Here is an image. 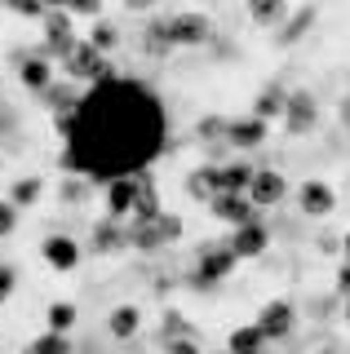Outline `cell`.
Returning a JSON list of instances; mask_svg holds the SVG:
<instances>
[{
    "instance_id": "obj_1",
    "label": "cell",
    "mask_w": 350,
    "mask_h": 354,
    "mask_svg": "<svg viewBox=\"0 0 350 354\" xmlns=\"http://www.w3.org/2000/svg\"><path fill=\"white\" fill-rule=\"evenodd\" d=\"M160 106L142 84L111 80L93 84V93L80 102L67 133V151L62 164L93 182H116V177H133L160 155Z\"/></svg>"
},
{
    "instance_id": "obj_2",
    "label": "cell",
    "mask_w": 350,
    "mask_h": 354,
    "mask_svg": "<svg viewBox=\"0 0 350 354\" xmlns=\"http://www.w3.org/2000/svg\"><path fill=\"white\" fill-rule=\"evenodd\" d=\"M62 75H67V80H84V84H111L116 66H111L107 53H98L89 40H80L67 58H62Z\"/></svg>"
},
{
    "instance_id": "obj_3",
    "label": "cell",
    "mask_w": 350,
    "mask_h": 354,
    "mask_svg": "<svg viewBox=\"0 0 350 354\" xmlns=\"http://www.w3.org/2000/svg\"><path fill=\"white\" fill-rule=\"evenodd\" d=\"M169 36L178 49H195V44H209L213 40V18L200 14V9H182V14L169 18Z\"/></svg>"
},
{
    "instance_id": "obj_4",
    "label": "cell",
    "mask_w": 350,
    "mask_h": 354,
    "mask_svg": "<svg viewBox=\"0 0 350 354\" xmlns=\"http://www.w3.org/2000/svg\"><path fill=\"white\" fill-rule=\"evenodd\" d=\"M178 235H182V221L169 217V213H160V217H151V221H133L129 243H138L142 252H156L160 243H169V239H178Z\"/></svg>"
},
{
    "instance_id": "obj_5",
    "label": "cell",
    "mask_w": 350,
    "mask_h": 354,
    "mask_svg": "<svg viewBox=\"0 0 350 354\" xmlns=\"http://www.w3.org/2000/svg\"><path fill=\"white\" fill-rule=\"evenodd\" d=\"M75 44H80V40H75V31H71V14H67V9H53V14H45V44H40V53L62 62Z\"/></svg>"
},
{
    "instance_id": "obj_6",
    "label": "cell",
    "mask_w": 350,
    "mask_h": 354,
    "mask_svg": "<svg viewBox=\"0 0 350 354\" xmlns=\"http://www.w3.org/2000/svg\"><path fill=\"white\" fill-rule=\"evenodd\" d=\"M320 124V102H315V93H306V88H293L288 93V106H284V129L288 133H315Z\"/></svg>"
},
{
    "instance_id": "obj_7",
    "label": "cell",
    "mask_w": 350,
    "mask_h": 354,
    "mask_svg": "<svg viewBox=\"0 0 350 354\" xmlns=\"http://www.w3.org/2000/svg\"><path fill=\"white\" fill-rule=\"evenodd\" d=\"M231 266H235L231 243H213V248H204L200 266H195V283H217V279H226V274H231Z\"/></svg>"
},
{
    "instance_id": "obj_8",
    "label": "cell",
    "mask_w": 350,
    "mask_h": 354,
    "mask_svg": "<svg viewBox=\"0 0 350 354\" xmlns=\"http://www.w3.org/2000/svg\"><path fill=\"white\" fill-rule=\"evenodd\" d=\"M284 195H288V182H284L275 169H257V173H253V186H248L253 208H270V204H279Z\"/></svg>"
},
{
    "instance_id": "obj_9",
    "label": "cell",
    "mask_w": 350,
    "mask_h": 354,
    "mask_svg": "<svg viewBox=\"0 0 350 354\" xmlns=\"http://www.w3.org/2000/svg\"><path fill=\"white\" fill-rule=\"evenodd\" d=\"M297 204H302L306 217H328V213H333V204H337V195H333V186H328V182L311 177V182H302Z\"/></svg>"
},
{
    "instance_id": "obj_10",
    "label": "cell",
    "mask_w": 350,
    "mask_h": 354,
    "mask_svg": "<svg viewBox=\"0 0 350 354\" xmlns=\"http://www.w3.org/2000/svg\"><path fill=\"white\" fill-rule=\"evenodd\" d=\"M266 138H270V124H266V120H257L253 111H248V115H239V120H231V133H226V142H231V147H239V151L261 147Z\"/></svg>"
},
{
    "instance_id": "obj_11",
    "label": "cell",
    "mask_w": 350,
    "mask_h": 354,
    "mask_svg": "<svg viewBox=\"0 0 350 354\" xmlns=\"http://www.w3.org/2000/svg\"><path fill=\"white\" fill-rule=\"evenodd\" d=\"M209 204H213V213L222 217V221H231L235 230L248 226V221H257L253 217V199H248V195H213Z\"/></svg>"
},
{
    "instance_id": "obj_12",
    "label": "cell",
    "mask_w": 350,
    "mask_h": 354,
    "mask_svg": "<svg viewBox=\"0 0 350 354\" xmlns=\"http://www.w3.org/2000/svg\"><path fill=\"white\" fill-rule=\"evenodd\" d=\"M133 199H138V173H133V177H116V182H107V208H111L116 221L133 213Z\"/></svg>"
},
{
    "instance_id": "obj_13",
    "label": "cell",
    "mask_w": 350,
    "mask_h": 354,
    "mask_svg": "<svg viewBox=\"0 0 350 354\" xmlns=\"http://www.w3.org/2000/svg\"><path fill=\"white\" fill-rule=\"evenodd\" d=\"M18 80H23V88H31V93H45V88L53 84V62L36 49L23 66H18Z\"/></svg>"
},
{
    "instance_id": "obj_14",
    "label": "cell",
    "mask_w": 350,
    "mask_h": 354,
    "mask_svg": "<svg viewBox=\"0 0 350 354\" xmlns=\"http://www.w3.org/2000/svg\"><path fill=\"white\" fill-rule=\"evenodd\" d=\"M45 261L53 270H75V261H80V243L71 235H49L45 239Z\"/></svg>"
},
{
    "instance_id": "obj_15",
    "label": "cell",
    "mask_w": 350,
    "mask_h": 354,
    "mask_svg": "<svg viewBox=\"0 0 350 354\" xmlns=\"http://www.w3.org/2000/svg\"><path fill=\"white\" fill-rule=\"evenodd\" d=\"M253 164L239 160V164H222L217 169V186H222V195H248V186H253Z\"/></svg>"
},
{
    "instance_id": "obj_16",
    "label": "cell",
    "mask_w": 350,
    "mask_h": 354,
    "mask_svg": "<svg viewBox=\"0 0 350 354\" xmlns=\"http://www.w3.org/2000/svg\"><path fill=\"white\" fill-rule=\"evenodd\" d=\"M40 97H45V106L53 111V115H75V111H80V102H84V97L71 88V80H53Z\"/></svg>"
},
{
    "instance_id": "obj_17",
    "label": "cell",
    "mask_w": 350,
    "mask_h": 354,
    "mask_svg": "<svg viewBox=\"0 0 350 354\" xmlns=\"http://www.w3.org/2000/svg\"><path fill=\"white\" fill-rule=\"evenodd\" d=\"M284 106H288V88H284V84H266L253 97V115L266 120V124H270V120H284Z\"/></svg>"
},
{
    "instance_id": "obj_18",
    "label": "cell",
    "mask_w": 350,
    "mask_h": 354,
    "mask_svg": "<svg viewBox=\"0 0 350 354\" xmlns=\"http://www.w3.org/2000/svg\"><path fill=\"white\" fill-rule=\"evenodd\" d=\"M257 328H261V337H284V332L293 328V306L288 301H270L266 310H261V319H257Z\"/></svg>"
},
{
    "instance_id": "obj_19",
    "label": "cell",
    "mask_w": 350,
    "mask_h": 354,
    "mask_svg": "<svg viewBox=\"0 0 350 354\" xmlns=\"http://www.w3.org/2000/svg\"><path fill=\"white\" fill-rule=\"evenodd\" d=\"M261 248H266V226L248 221V226L235 230V239H231V252H235V257H257Z\"/></svg>"
},
{
    "instance_id": "obj_20",
    "label": "cell",
    "mask_w": 350,
    "mask_h": 354,
    "mask_svg": "<svg viewBox=\"0 0 350 354\" xmlns=\"http://www.w3.org/2000/svg\"><path fill=\"white\" fill-rule=\"evenodd\" d=\"M151 217H160L156 182H151V173H138V199H133V221H151Z\"/></svg>"
},
{
    "instance_id": "obj_21",
    "label": "cell",
    "mask_w": 350,
    "mask_h": 354,
    "mask_svg": "<svg viewBox=\"0 0 350 354\" xmlns=\"http://www.w3.org/2000/svg\"><path fill=\"white\" fill-rule=\"evenodd\" d=\"M311 27H315V5H302L293 18H284V22H279V36H275V40H279V44H297Z\"/></svg>"
},
{
    "instance_id": "obj_22",
    "label": "cell",
    "mask_w": 350,
    "mask_h": 354,
    "mask_svg": "<svg viewBox=\"0 0 350 354\" xmlns=\"http://www.w3.org/2000/svg\"><path fill=\"white\" fill-rule=\"evenodd\" d=\"M142 49H147L151 58H164V53L178 49V44H173V36H169V18H156L147 31H142Z\"/></svg>"
},
{
    "instance_id": "obj_23",
    "label": "cell",
    "mask_w": 350,
    "mask_h": 354,
    "mask_svg": "<svg viewBox=\"0 0 350 354\" xmlns=\"http://www.w3.org/2000/svg\"><path fill=\"white\" fill-rule=\"evenodd\" d=\"M244 9L257 27H279V22L288 18V5H284V0H244Z\"/></svg>"
},
{
    "instance_id": "obj_24",
    "label": "cell",
    "mask_w": 350,
    "mask_h": 354,
    "mask_svg": "<svg viewBox=\"0 0 350 354\" xmlns=\"http://www.w3.org/2000/svg\"><path fill=\"white\" fill-rule=\"evenodd\" d=\"M125 230H120V221L116 217H107V221H98L93 226V252H116V248H125Z\"/></svg>"
},
{
    "instance_id": "obj_25",
    "label": "cell",
    "mask_w": 350,
    "mask_h": 354,
    "mask_svg": "<svg viewBox=\"0 0 350 354\" xmlns=\"http://www.w3.org/2000/svg\"><path fill=\"white\" fill-rule=\"evenodd\" d=\"M226 133H231V120H226V115H200V120H195V138H200V142L231 147V142H226Z\"/></svg>"
},
{
    "instance_id": "obj_26",
    "label": "cell",
    "mask_w": 350,
    "mask_h": 354,
    "mask_svg": "<svg viewBox=\"0 0 350 354\" xmlns=\"http://www.w3.org/2000/svg\"><path fill=\"white\" fill-rule=\"evenodd\" d=\"M187 191H191L195 199H213V195H222V186H217V169H213V164H209V169H195V173H191Z\"/></svg>"
},
{
    "instance_id": "obj_27",
    "label": "cell",
    "mask_w": 350,
    "mask_h": 354,
    "mask_svg": "<svg viewBox=\"0 0 350 354\" xmlns=\"http://www.w3.org/2000/svg\"><path fill=\"white\" fill-rule=\"evenodd\" d=\"M261 346H266V337H261V328H235L231 332V354H261Z\"/></svg>"
},
{
    "instance_id": "obj_28",
    "label": "cell",
    "mask_w": 350,
    "mask_h": 354,
    "mask_svg": "<svg viewBox=\"0 0 350 354\" xmlns=\"http://www.w3.org/2000/svg\"><path fill=\"white\" fill-rule=\"evenodd\" d=\"M89 44H93L98 53H111L116 44H120V27H116L111 18H98V22H93V31H89Z\"/></svg>"
},
{
    "instance_id": "obj_29",
    "label": "cell",
    "mask_w": 350,
    "mask_h": 354,
    "mask_svg": "<svg viewBox=\"0 0 350 354\" xmlns=\"http://www.w3.org/2000/svg\"><path fill=\"white\" fill-rule=\"evenodd\" d=\"M40 191H45V186H40V177H18V182L9 186V204H14V208H27V204H36V199H40Z\"/></svg>"
},
{
    "instance_id": "obj_30",
    "label": "cell",
    "mask_w": 350,
    "mask_h": 354,
    "mask_svg": "<svg viewBox=\"0 0 350 354\" xmlns=\"http://www.w3.org/2000/svg\"><path fill=\"white\" fill-rule=\"evenodd\" d=\"M138 306H116L111 310V337H120V341H125V337H133V332H138Z\"/></svg>"
},
{
    "instance_id": "obj_31",
    "label": "cell",
    "mask_w": 350,
    "mask_h": 354,
    "mask_svg": "<svg viewBox=\"0 0 350 354\" xmlns=\"http://www.w3.org/2000/svg\"><path fill=\"white\" fill-rule=\"evenodd\" d=\"M27 354H71V341L62 337V332H45V337L31 341V350H27Z\"/></svg>"
},
{
    "instance_id": "obj_32",
    "label": "cell",
    "mask_w": 350,
    "mask_h": 354,
    "mask_svg": "<svg viewBox=\"0 0 350 354\" xmlns=\"http://www.w3.org/2000/svg\"><path fill=\"white\" fill-rule=\"evenodd\" d=\"M71 324H75V306L71 301H53L49 306V332H62V337H67Z\"/></svg>"
},
{
    "instance_id": "obj_33",
    "label": "cell",
    "mask_w": 350,
    "mask_h": 354,
    "mask_svg": "<svg viewBox=\"0 0 350 354\" xmlns=\"http://www.w3.org/2000/svg\"><path fill=\"white\" fill-rule=\"evenodd\" d=\"M0 5H9L14 14H23V18H40V22H45V14H49L40 0H0Z\"/></svg>"
},
{
    "instance_id": "obj_34",
    "label": "cell",
    "mask_w": 350,
    "mask_h": 354,
    "mask_svg": "<svg viewBox=\"0 0 350 354\" xmlns=\"http://www.w3.org/2000/svg\"><path fill=\"white\" fill-rule=\"evenodd\" d=\"M84 195H89V182H84V177H62V199H67V204H80Z\"/></svg>"
},
{
    "instance_id": "obj_35",
    "label": "cell",
    "mask_w": 350,
    "mask_h": 354,
    "mask_svg": "<svg viewBox=\"0 0 350 354\" xmlns=\"http://www.w3.org/2000/svg\"><path fill=\"white\" fill-rule=\"evenodd\" d=\"M14 226H18V208L9 204V199H0V239L14 235Z\"/></svg>"
},
{
    "instance_id": "obj_36",
    "label": "cell",
    "mask_w": 350,
    "mask_h": 354,
    "mask_svg": "<svg viewBox=\"0 0 350 354\" xmlns=\"http://www.w3.org/2000/svg\"><path fill=\"white\" fill-rule=\"evenodd\" d=\"M67 14H89V18H102V0H67Z\"/></svg>"
},
{
    "instance_id": "obj_37",
    "label": "cell",
    "mask_w": 350,
    "mask_h": 354,
    "mask_svg": "<svg viewBox=\"0 0 350 354\" xmlns=\"http://www.w3.org/2000/svg\"><path fill=\"white\" fill-rule=\"evenodd\" d=\"M164 341H191V337H187V324H182V315H169V324H164Z\"/></svg>"
},
{
    "instance_id": "obj_38",
    "label": "cell",
    "mask_w": 350,
    "mask_h": 354,
    "mask_svg": "<svg viewBox=\"0 0 350 354\" xmlns=\"http://www.w3.org/2000/svg\"><path fill=\"white\" fill-rule=\"evenodd\" d=\"M14 266H0V301H9V292H14Z\"/></svg>"
},
{
    "instance_id": "obj_39",
    "label": "cell",
    "mask_w": 350,
    "mask_h": 354,
    "mask_svg": "<svg viewBox=\"0 0 350 354\" xmlns=\"http://www.w3.org/2000/svg\"><path fill=\"white\" fill-rule=\"evenodd\" d=\"M169 354H200V346H195V341H173Z\"/></svg>"
},
{
    "instance_id": "obj_40",
    "label": "cell",
    "mask_w": 350,
    "mask_h": 354,
    "mask_svg": "<svg viewBox=\"0 0 350 354\" xmlns=\"http://www.w3.org/2000/svg\"><path fill=\"white\" fill-rule=\"evenodd\" d=\"M337 283H342V292H346V297H350V261H346V266H342V274H337Z\"/></svg>"
},
{
    "instance_id": "obj_41",
    "label": "cell",
    "mask_w": 350,
    "mask_h": 354,
    "mask_svg": "<svg viewBox=\"0 0 350 354\" xmlns=\"http://www.w3.org/2000/svg\"><path fill=\"white\" fill-rule=\"evenodd\" d=\"M40 5H45L49 14H53V9H67V0H40Z\"/></svg>"
},
{
    "instance_id": "obj_42",
    "label": "cell",
    "mask_w": 350,
    "mask_h": 354,
    "mask_svg": "<svg viewBox=\"0 0 350 354\" xmlns=\"http://www.w3.org/2000/svg\"><path fill=\"white\" fill-rule=\"evenodd\" d=\"M125 5H129V9H151L156 0H125Z\"/></svg>"
},
{
    "instance_id": "obj_43",
    "label": "cell",
    "mask_w": 350,
    "mask_h": 354,
    "mask_svg": "<svg viewBox=\"0 0 350 354\" xmlns=\"http://www.w3.org/2000/svg\"><path fill=\"white\" fill-rule=\"evenodd\" d=\"M342 124L350 129V97H346V102H342Z\"/></svg>"
},
{
    "instance_id": "obj_44",
    "label": "cell",
    "mask_w": 350,
    "mask_h": 354,
    "mask_svg": "<svg viewBox=\"0 0 350 354\" xmlns=\"http://www.w3.org/2000/svg\"><path fill=\"white\" fill-rule=\"evenodd\" d=\"M346 324H350V297H346Z\"/></svg>"
},
{
    "instance_id": "obj_45",
    "label": "cell",
    "mask_w": 350,
    "mask_h": 354,
    "mask_svg": "<svg viewBox=\"0 0 350 354\" xmlns=\"http://www.w3.org/2000/svg\"><path fill=\"white\" fill-rule=\"evenodd\" d=\"M346 261H350V235H346Z\"/></svg>"
}]
</instances>
